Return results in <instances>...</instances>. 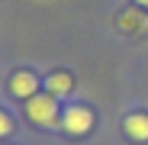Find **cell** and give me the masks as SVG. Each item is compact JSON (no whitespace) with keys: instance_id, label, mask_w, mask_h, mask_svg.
<instances>
[{"instance_id":"6da1fadb","label":"cell","mask_w":148,"mask_h":145,"mask_svg":"<svg viewBox=\"0 0 148 145\" xmlns=\"http://www.w3.org/2000/svg\"><path fill=\"white\" fill-rule=\"evenodd\" d=\"M55 100L58 97H52V93H36L32 100H26V116L32 119L36 126H61Z\"/></svg>"},{"instance_id":"7a4b0ae2","label":"cell","mask_w":148,"mask_h":145,"mask_svg":"<svg viewBox=\"0 0 148 145\" xmlns=\"http://www.w3.org/2000/svg\"><path fill=\"white\" fill-rule=\"evenodd\" d=\"M61 129L71 132V135H84L93 129V113L87 107H68L64 116H61Z\"/></svg>"},{"instance_id":"3957f363","label":"cell","mask_w":148,"mask_h":145,"mask_svg":"<svg viewBox=\"0 0 148 145\" xmlns=\"http://www.w3.org/2000/svg\"><path fill=\"white\" fill-rule=\"evenodd\" d=\"M10 93L19 97V100H32V97L39 93V78L32 74V71H19V74L10 78Z\"/></svg>"},{"instance_id":"277c9868","label":"cell","mask_w":148,"mask_h":145,"mask_svg":"<svg viewBox=\"0 0 148 145\" xmlns=\"http://www.w3.org/2000/svg\"><path fill=\"white\" fill-rule=\"evenodd\" d=\"M126 135L129 139H135V142H145L148 139V116L145 113H132V116H126Z\"/></svg>"},{"instance_id":"5b68a950","label":"cell","mask_w":148,"mask_h":145,"mask_svg":"<svg viewBox=\"0 0 148 145\" xmlns=\"http://www.w3.org/2000/svg\"><path fill=\"white\" fill-rule=\"evenodd\" d=\"M71 87H74V81H71V74H64V71H55V74L45 78V90L52 97H64V93H71Z\"/></svg>"},{"instance_id":"8992f818","label":"cell","mask_w":148,"mask_h":145,"mask_svg":"<svg viewBox=\"0 0 148 145\" xmlns=\"http://www.w3.org/2000/svg\"><path fill=\"white\" fill-rule=\"evenodd\" d=\"M145 16L138 13V10H126V13H122L119 16V29H126V32H138V29H145Z\"/></svg>"},{"instance_id":"52a82bcc","label":"cell","mask_w":148,"mask_h":145,"mask_svg":"<svg viewBox=\"0 0 148 145\" xmlns=\"http://www.w3.org/2000/svg\"><path fill=\"white\" fill-rule=\"evenodd\" d=\"M13 132V119H10V113H3V110H0V139H3V135H10Z\"/></svg>"},{"instance_id":"ba28073f","label":"cell","mask_w":148,"mask_h":145,"mask_svg":"<svg viewBox=\"0 0 148 145\" xmlns=\"http://www.w3.org/2000/svg\"><path fill=\"white\" fill-rule=\"evenodd\" d=\"M135 3H138V7H145V10H148V0H135Z\"/></svg>"}]
</instances>
